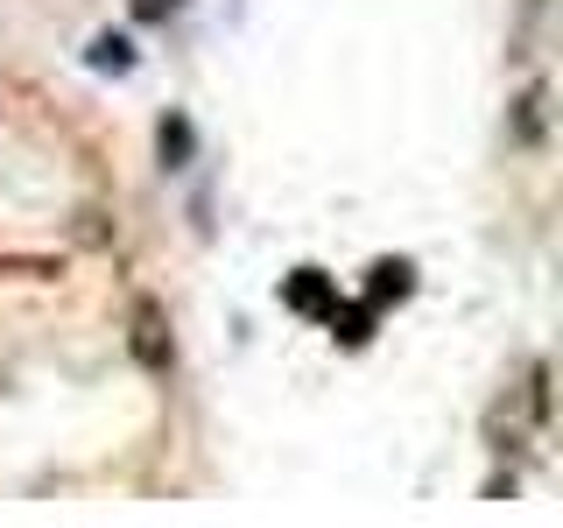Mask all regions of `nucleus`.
Returning <instances> with one entry per match:
<instances>
[{
	"instance_id": "1",
	"label": "nucleus",
	"mask_w": 563,
	"mask_h": 528,
	"mask_svg": "<svg viewBox=\"0 0 563 528\" xmlns=\"http://www.w3.org/2000/svg\"><path fill=\"white\" fill-rule=\"evenodd\" d=\"M190 148H198L190 120H184V113H169V120H163V163H169V169H190Z\"/></svg>"
},
{
	"instance_id": "2",
	"label": "nucleus",
	"mask_w": 563,
	"mask_h": 528,
	"mask_svg": "<svg viewBox=\"0 0 563 528\" xmlns=\"http://www.w3.org/2000/svg\"><path fill=\"white\" fill-rule=\"evenodd\" d=\"M85 64L92 70H134V43L128 35H99V43L85 50Z\"/></svg>"
},
{
	"instance_id": "3",
	"label": "nucleus",
	"mask_w": 563,
	"mask_h": 528,
	"mask_svg": "<svg viewBox=\"0 0 563 528\" xmlns=\"http://www.w3.org/2000/svg\"><path fill=\"white\" fill-rule=\"evenodd\" d=\"M134 352H141L148 366H169V345H163V324H155V310L134 317Z\"/></svg>"
},
{
	"instance_id": "4",
	"label": "nucleus",
	"mask_w": 563,
	"mask_h": 528,
	"mask_svg": "<svg viewBox=\"0 0 563 528\" xmlns=\"http://www.w3.org/2000/svg\"><path fill=\"white\" fill-rule=\"evenodd\" d=\"M289 304H296V310H324V304H331V282L317 275V268H303V275L289 282Z\"/></svg>"
},
{
	"instance_id": "5",
	"label": "nucleus",
	"mask_w": 563,
	"mask_h": 528,
	"mask_svg": "<svg viewBox=\"0 0 563 528\" xmlns=\"http://www.w3.org/2000/svg\"><path fill=\"white\" fill-rule=\"evenodd\" d=\"M380 296H409V261H380L374 268V304Z\"/></svg>"
},
{
	"instance_id": "6",
	"label": "nucleus",
	"mask_w": 563,
	"mask_h": 528,
	"mask_svg": "<svg viewBox=\"0 0 563 528\" xmlns=\"http://www.w3.org/2000/svg\"><path fill=\"white\" fill-rule=\"evenodd\" d=\"M542 134V92H528L521 99V141H536Z\"/></svg>"
},
{
	"instance_id": "7",
	"label": "nucleus",
	"mask_w": 563,
	"mask_h": 528,
	"mask_svg": "<svg viewBox=\"0 0 563 528\" xmlns=\"http://www.w3.org/2000/svg\"><path fill=\"white\" fill-rule=\"evenodd\" d=\"M331 324H339V317H331ZM366 324H374V317H366V310H345V324H339V339H345V345H360V339H366Z\"/></svg>"
},
{
	"instance_id": "8",
	"label": "nucleus",
	"mask_w": 563,
	"mask_h": 528,
	"mask_svg": "<svg viewBox=\"0 0 563 528\" xmlns=\"http://www.w3.org/2000/svg\"><path fill=\"white\" fill-rule=\"evenodd\" d=\"M169 8H176V0H134V14H141V22H163Z\"/></svg>"
}]
</instances>
